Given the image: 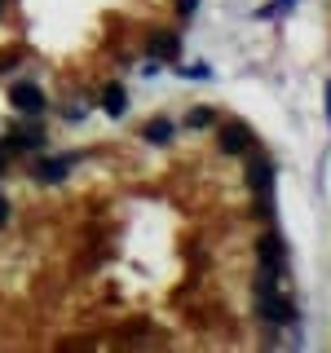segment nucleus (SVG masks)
Here are the masks:
<instances>
[{
  "mask_svg": "<svg viewBox=\"0 0 331 353\" xmlns=\"http://www.w3.org/2000/svg\"><path fill=\"white\" fill-rule=\"evenodd\" d=\"M252 305H257L261 327L279 331L296 323V301L283 292V279H270V274H257V287H252Z\"/></svg>",
  "mask_w": 331,
  "mask_h": 353,
  "instance_id": "obj_1",
  "label": "nucleus"
},
{
  "mask_svg": "<svg viewBox=\"0 0 331 353\" xmlns=\"http://www.w3.org/2000/svg\"><path fill=\"white\" fill-rule=\"evenodd\" d=\"M274 176H279L274 159L252 146L248 150V185H252V199H257V216L265 225H274Z\"/></svg>",
  "mask_w": 331,
  "mask_h": 353,
  "instance_id": "obj_2",
  "label": "nucleus"
},
{
  "mask_svg": "<svg viewBox=\"0 0 331 353\" xmlns=\"http://www.w3.org/2000/svg\"><path fill=\"white\" fill-rule=\"evenodd\" d=\"M257 274H270V279H287V243L279 230H270L257 243Z\"/></svg>",
  "mask_w": 331,
  "mask_h": 353,
  "instance_id": "obj_3",
  "label": "nucleus"
},
{
  "mask_svg": "<svg viewBox=\"0 0 331 353\" xmlns=\"http://www.w3.org/2000/svg\"><path fill=\"white\" fill-rule=\"evenodd\" d=\"M217 146H221V154H248L257 146V132L243 119H217Z\"/></svg>",
  "mask_w": 331,
  "mask_h": 353,
  "instance_id": "obj_4",
  "label": "nucleus"
},
{
  "mask_svg": "<svg viewBox=\"0 0 331 353\" xmlns=\"http://www.w3.org/2000/svg\"><path fill=\"white\" fill-rule=\"evenodd\" d=\"M80 159H84L80 150H66V154H44V159H36L31 176H36L40 185H58V181H66V172H71Z\"/></svg>",
  "mask_w": 331,
  "mask_h": 353,
  "instance_id": "obj_5",
  "label": "nucleus"
},
{
  "mask_svg": "<svg viewBox=\"0 0 331 353\" xmlns=\"http://www.w3.org/2000/svg\"><path fill=\"white\" fill-rule=\"evenodd\" d=\"M9 137H14V146H18V150H27V154L49 150V128L40 124V115H22V124L9 128Z\"/></svg>",
  "mask_w": 331,
  "mask_h": 353,
  "instance_id": "obj_6",
  "label": "nucleus"
},
{
  "mask_svg": "<svg viewBox=\"0 0 331 353\" xmlns=\"http://www.w3.org/2000/svg\"><path fill=\"white\" fill-rule=\"evenodd\" d=\"M9 102H14L18 115H44V110H49L44 88L31 84V80H14V84H9Z\"/></svg>",
  "mask_w": 331,
  "mask_h": 353,
  "instance_id": "obj_7",
  "label": "nucleus"
},
{
  "mask_svg": "<svg viewBox=\"0 0 331 353\" xmlns=\"http://www.w3.org/2000/svg\"><path fill=\"white\" fill-rule=\"evenodd\" d=\"M146 49H150V58H159V62H177V58H181V36L159 31V36L146 40Z\"/></svg>",
  "mask_w": 331,
  "mask_h": 353,
  "instance_id": "obj_8",
  "label": "nucleus"
},
{
  "mask_svg": "<svg viewBox=\"0 0 331 353\" xmlns=\"http://www.w3.org/2000/svg\"><path fill=\"white\" fill-rule=\"evenodd\" d=\"M102 110H106L110 119H119V115L128 110V88H124V84H106V88H102Z\"/></svg>",
  "mask_w": 331,
  "mask_h": 353,
  "instance_id": "obj_9",
  "label": "nucleus"
},
{
  "mask_svg": "<svg viewBox=\"0 0 331 353\" xmlns=\"http://www.w3.org/2000/svg\"><path fill=\"white\" fill-rule=\"evenodd\" d=\"M141 137H146L150 146H168V141L177 137V124H172V119H150V124L141 128Z\"/></svg>",
  "mask_w": 331,
  "mask_h": 353,
  "instance_id": "obj_10",
  "label": "nucleus"
},
{
  "mask_svg": "<svg viewBox=\"0 0 331 353\" xmlns=\"http://www.w3.org/2000/svg\"><path fill=\"white\" fill-rule=\"evenodd\" d=\"M185 124H190V128H212L217 124V110L212 106H194L190 115H185Z\"/></svg>",
  "mask_w": 331,
  "mask_h": 353,
  "instance_id": "obj_11",
  "label": "nucleus"
},
{
  "mask_svg": "<svg viewBox=\"0 0 331 353\" xmlns=\"http://www.w3.org/2000/svg\"><path fill=\"white\" fill-rule=\"evenodd\" d=\"M296 0H270L265 9H257V18H279V14H292Z\"/></svg>",
  "mask_w": 331,
  "mask_h": 353,
  "instance_id": "obj_12",
  "label": "nucleus"
},
{
  "mask_svg": "<svg viewBox=\"0 0 331 353\" xmlns=\"http://www.w3.org/2000/svg\"><path fill=\"white\" fill-rule=\"evenodd\" d=\"M18 154V146H14V137H0V172L9 168V159Z\"/></svg>",
  "mask_w": 331,
  "mask_h": 353,
  "instance_id": "obj_13",
  "label": "nucleus"
},
{
  "mask_svg": "<svg viewBox=\"0 0 331 353\" xmlns=\"http://www.w3.org/2000/svg\"><path fill=\"white\" fill-rule=\"evenodd\" d=\"M181 75L185 80H208L212 71H208V62H194V66H181Z\"/></svg>",
  "mask_w": 331,
  "mask_h": 353,
  "instance_id": "obj_14",
  "label": "nucleus"
},
{
  "mask_svg": "<svg viewBox=\"0 0 331 353\" xmlns=\"http://www.w3.org/2000/svg\"><path fill=\"white\" fill-rule=\"evenodd\" d=\"M62 115L71 119V124H80V119L88 115V106H84V102H66V110H62Z\"/></svg>",
  "mask_w": 331,
  "mask_h": 353,
  "instance_id": "obj_15",
  "label": "nucleus"
},
{
  "mask_svg": "<svg viewBox=\"0 0 331 353\" xmlns=\"http://www.w3.org/2000/svg\"><path fill=\"white\" fill-rule=\"evenodd\" d=\"M177 14H181L185 22H190V18L199 14V0H177Z\"/></svg>",
  "mask_w": 331,
  "mask_h": 353,
  "instance_id": "obj_16",
  "label": "nucleus"
},
{
  "mask_svg": "<svg viewBox=\"0 0 331 353\" xmlns=\"http://www.w3.org/2000/svg\"><path fill=\"white\" fill-rule=\"evenodd\" d=\"M9 216H14V203H9V199L0 194V225H9Z\"/></svg>",
  "mask_w": 331,
  "mask_h": 353,
  "instance_id": "obj_17",
  "label": "nucleus"
},
{
  "mask_svg": "<svg viewBox=\"0 0 331 353\" xmlns=\"http://www.w3.org/2000/svg\"><path fill=\"white\" fill-rule=\"evenodd\" d=\"M323 97H327V124H331V80H327V93Z\"/></svg>",
  "mask_w": 331,
  "mask_h": 353,
  "instance_id": "obj_18",
  "label": "nucleus"
},
{
  "mask_svg": "<svg viewBox=\"0 0 331 353\" xmlns=\"http://www.w3.org/2000/svg\"><path fill=\"white\" fill-rule=\"evenodd\" d=\"M5 5H9V0H0V18H5Z\"/></svg>",
  "mask_w": 331,
  "mask_h": 353,
  "instance_id": "obj_19",
  "label": "nucleus"
}]
</instances>
